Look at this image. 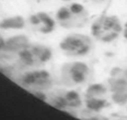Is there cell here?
Instances as JSON below:
<instances>
[{
  "mask_svg": "<svg viewBox=\"0 0 127 120\" xmlns=\"http://www.w3.org/2000/svg\"><path fill=\"white\" fill-rule=\"evenodd\" d=\"M124 25L120 18L114 14H102L91 25L92 37L101 43H112L123 34Z\"/></svg>",
  "mask_w": 127,
  "mask_h": 120,
  "instance_id": "6da1fadb",
  "label": "cell"
},
{
  "mask_svg": "<svg viewBox=\"0 0 127 120\" xmlns=\"http://www.w3.org/2000/svg\"><path fill=\"white\" fill-rule=\"evenodd\" d=\"M89 13L81 3L72 2L63 6L56 12V21L64 28H80L88 23Z\"/></svg>",
  "mask_w": 127,
  "mask_h": 120,
  "instance_id": "7a4b0ae2",
  "label": "cell"
},
{
  "mask_svg": "<svg viewBox=\"0 0 127 120\" xmlns=\"http://www.w3.org/2000/svg\"><path fill=\"white\" fill-rule=\"evenodd\" d=\"M59 48L67 57H86L93 49V40L86 34L71 33L60 40Z\"/></svg>",
  "mask_w": 127,
  "mask_h": 120,
  "instance_id": "3957f363",
  "label": "cell"
},
{
  "mask_svg": "<svg viewBox=\"0 0 127 120\" xmlns=\"http://www.w3.org/2000/svg\"><path fill=\"white\" fill-rule=\"evenodd\" d=\"M111 100L118 106H127V77L123 68H114L107 79Z\"/></svg>",
  "mask_w": 127,
  "mask_h": 120,
  "instance_id": "277c9868",
  "label": "cell"
},
{
  "mask_svg": "<svg viewBox=\"0 0 127 120\" xmlns=\"http://www.w3.org/2000/svg\"><path fill=\"white\" fill-rule=\"evenodd\" d=\"M90 68L86 62L73 61L65 63L60 69V78L67 86L80 85L87 82L90 77Z\"/></svg>",
  "mask_w": 127,
  "mask_h": 120,
  "instance_id": "5b68a950",
  "label": "cell"
},
{
  "mask_svg": "<svg viewBox=\"0 0 127 120\" xmlns=\"http://www.w3.org/2000/svg\"><path fill=\"white\" fill-rule=\"evenodd\" d=\"M18 55L20 61L25 66H42L52 59L53 50L46 45L31 44L28 48L23 49Z\"/></svg>",
  "mask_w": 127,
  "mask_h": 120,
  "instance_id": "8992f818",
  "label": "cell"
},
{
  "mask_svg": "<svg viewBox=\"0 0 127 120\" xmlns=\"http://www.w3.org/2000/svg\"><path fill=\"white\" fill-rule=\"evenodd\" d=\"M21 83L33 91H47L53 86V80L46 70H34L26 72L21 78Z\"/></svg>",
  "mask_w": 127,
  "mask_h": 120,
  "instance_id": "52a82bcc",
  "label": "cell"
},
{
  "mask_svg": "<svg viewBox=\"0 0 127 120\" xmlns=\"http://www.w3.org/2000/svg\"><path fill=\"white\" fill-rule=\"evenodd\" d=\"M29 21L42 34H51L56 28V21L53 19L48 13L43 11H39L32 14Z\"/></svg>",
  "mask_w": 127,
  "mask_h": 120,
  "instance_id": "ba28073f",
  "label": "cell"
},
{
  "mask_svg": "<svg viewBox=\"0 0 127 120\" xmlns=\"http://www.w3.org/2000/svg\"><path fill=\"white\" fill-rule=\"evenodd\" d=\"M31 45V41L29 37L24 34H19V35H14L10 37L8 40L4 43L3 50L8 53H17L19 54L23 49L28 48Z\"/></svg>",
  "mask_w": 127,
  "mask_h": 120,
  "instance_id": "9c48e42d",
  "label": "cell"
},
{
  "mask_svg": "<svg viewBox=\"0 0 127 120\" xmlns=\"http://www.w3.org/2000/svg\"><path fill=\"white\" fill-rule=\"evenodd\" d=\"M63 96L65 100L67 109H78L83 105V100L81 95L75 90H68L63 91Z\"/></svg>",
  "mask_w": 127,
  "mask_h": 120,
  "instance_id": "30bf717a",
  "label": "cell"
},
{
  "mask_svg": "<svg viewBox=\"0 0 127 120\" xmlns=\"http://www.w3.org/2000/svg\"><path fill=\"white\" fill-rule=\"evenodd\" d=\"M25 26V19L22 15H12L0 21V30H21Z\"/></svg>",
  "mask_w": 127,
  "mask_h": 120,
  "instance_id": "8fae6325",
  "label": "cell"
},
{
  "mask_svg": "<svg viewBox=\"0 0 127 120\" xmlns=\"http://www.w3.org/2000/svg\"><path fill=\"white\" fill-rule=\"evenodd\" d=\"M84 105L87 109L93 113H100L108 106V100L106 97H90L84 96Z\"/></svg>",
  "mask_w": 127,
  "mask_h": 120,
  "instance_id": "7c38bea8",
  "label": "cell"
},
{
  "mask_svg": "<svg viewBox=\"0 0 127 120\" xmlns=\"http://www.w3.org/2000/svg\"><path fill=\"white\" fill-rule=\"evenodd\" d=\"M110 90L108 86L103 83H93L89 85L86 91L84 96H90V97H106Z\"/></svg>",
  "mask_w": 127,
  "mask_h": 120,
  "instance_id": "4fadbf2b",
  "label": "cell"
},
{
  "mask_svg": "<svg viewBox=\"0 0 127 120\" xmlns=\"http://www.w3.org/2000/svg\"><path fill=\"white\" fill-rule=\"evenodd\" d=\"M123 36L124 38L127 40V22L124 24V28H123Z\"/></svg>",
  "mask_w": 127,
  "mask_h": 120,
  "instance_id": "5bb4252c",
  "label": "cell"
},
{
  "mask_svg": "<svg viewBox=\"0 0 127 120\" xmlns=\"http://www.w3.org/2000/svg\"><path fill=\"white\" fill-rule=\"evenodd\" d=\"M4 43H6V40H3V37H2L1 34H0V50H1V49H3V47H4Z\"/></svg>",
  "mask_w": 127,
  "mask_h": 120,
  "instance_id": "9a60e30c",
  "label": "cell"
},
{
  "mask_svg": "<svg viewBox=\"0 0 127 120\" xmlns=\"http://www.w3.org/2000/svg\"><path fill=\"white\" fill-rule=\"evenodd\" d=\"M124 69V72H125V74H126V77H127V67L126 68H123Z\"/></svg>",
  "mask_w": 127,
  "mask_h": 120,
  "instance_id": "2e32d148",
  "label": "cell"
},
{
  "mask_svg": "<svg viewBox=\"0 0 127 120\" xmlns=\"http://www.w3.org/2000/svg\"><path fill=\"white\" fill-rule=\"evenodd\" d=\"M92 1H103V0H92Z\"/></svg>",
  "mask_w": 127,
  "mask_h": 120,
  "instance_id": "e0dca14e",
  "label": "cell"
},
{
  "mask_svg": "<svg viewBox=\"0 0 127 120\" xmlns=\"http://www.w3.org/2000/svg\"><path fill=\"white\" fill-rule=\"evenodd\" d=\"M63 1H71V0H63Z\"/></svg>",
  "mask_w": 127,
  "mask_h": 120,
  "instance_id": "ac0fdd59",
  "label": "cell"
}]
</instances>
